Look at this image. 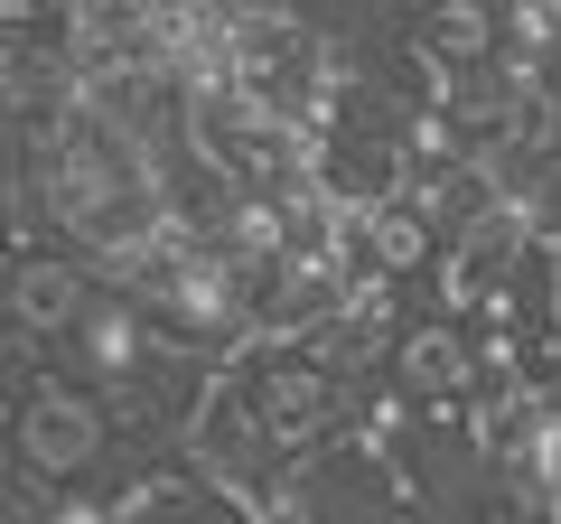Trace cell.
I'll use <instances>...</instances> for the list:
<instances>
[{
    "instance_id": "1",
    "label": "cell",
    "mask_w": 561,
    "mask_h": 524,
    "mask_svg": "<svg viewBox=\"0 0 561 524\" xmlns=\"http://www.w3.org/2000/svg\"><path fill=\"white\" fill-rule=\"evenodd\" d=\"M356 422H365V394L309 338H253L216 365L206 412L187 431V459L262 515L280 487L300 478L328 441H346Z\"/></svg>"
},
{
    "instance_id": "2",
    "label": "cell",
    "mask_w": 561,
    "mask_h": 524,
    "mask_svg": "<svg viewBox=\"0 0 561 524\" xmlns=\"http://www.w3.org/2000/svg\"><path fill=\"white\" fill-rule=\"evenodd\" d=\"M103 291V272L84 253H66V243H47V235H28V253H20V291H10V300H20V338L28 346H57L66 328L84 319V300H94Z\"/></svg>"
},
{
    "instance_id": "3",
    "label": "cell",
    "mask_w": 561,
    "mask_h": 524,
    "mask_svg": "<svg viewBox=\"0 0 561 524\" xmlns=\"http://www.w3.org/2000/svg\"><path fill=\"white\" fill-rule=\"evenodd\" d=\"M20 524H122V497H103V487H20Z\"/></svg>"
},
{
    "instance_id": "4",
    "label": "cell",
    "mask_w": 561,
    "mask_h": 524,
    "mask_svg": "<svg viewBox=\"0 0 561 524\" xmlns=\"http://www.w3.org/2000/svg\"><path fill=\"white\" fill-rule=\"evenodd\" d=\"M20 253H28V225H10V235H0V346L20 338V300H10V291H20Z\"/></svg>"
}]
</instances>
